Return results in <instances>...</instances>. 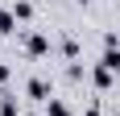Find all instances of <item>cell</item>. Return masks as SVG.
Segmentation results:
<instances>
[{
    "instance_id": "ba28073f",
    "label": "cell",
    "mask_w": 120,
    "mask_h": 116,
    "mask_svg": "<svg viewBox=\"0 0 120 116\" xmlns=\"http://www.w3.org/2000/svg\"><path fill=\"white\" fill-rule=\"evenodd\" d=\"M12 17H17V21H29V17H33V4H29V0H17V4H12Z\"/></svg>"
},
{
    "instance_id": "52a82bcc",
    "label": "cell",
    "mask_w": 120,
    "mask_h": 116,
    "mask_svg": "<svg viewBox=\"0 0 120 116\" xmlns=\"http://www.w3.org/2000/svg\"><path fill=\"white\" fill-rule=\"evenodd\" d=\"M0 33L8 37V33H17V17H12L8 8H0Z\"/></svg>"
},
{
    "instance_id": "8992f818",
    "label": "cell",
    "mask_w": 120,
    "mask_h": 116,
    "mask_svg": "<svg viewBox=\"0 0 120 116\" xmlns=\"http://www.w3.org/2000/svg\"><path fill=\"white\" fill-rule=\"evenodd\" d=\"M46 116H75V112L66 108V100H58V95H54V100L46 104Z\"/></svg>"
},
{
    "instance_id": "3957f363",
    "label": "cell",
    "mask_w": 120,
    "mask_h": 116,
    "mask_svg": "<svg viewBox=\"0 0 120 116\" xmlns=\"http://www.w3.org/2000/svg\"><path fill=\"white\" fill-rule=\"evenodd\" d=\"M91 83H95L99 91H112V83H116V75H112L108 66H99V62H95V66H91Z\"/></svg>"
},
{
    "instance_id": "9c48e42d",
    "label": "cell",
    "mask_w": 120,
    "mask_h": 116,
    "mask_svg": "<svg viewBox=\"0 0 120 116\" xmlns=\"http://www.w3.org/2000/svg\"><path fill=\"white\" fill-rule=\"evenodd\" d=\"M62 54L75 62V58H79V42H75V37H62Z\"/></svg>"
},
{
    "instance_id": "277c9868",
    "label": "cell",
    "mask_w": 120,
    "mask_h": 116,
    "mask_svg": "<svg viewBox=\"0 0 120 116\" xmlns=\"http://www.w3.org/2000/svg\"><path fill=\"white\" fill-rule=\"evenodd\" d=\"M99 66H108L112 75L120 79V46H104V58H99Z\"/></svg>"
},
{
    "instance_id": "7c38bea8",
    "label": "cell",
    "mask_w": 120,
    "mask_h": 116,
    "mask_svg": "<svg viewBox=\"0 0 120 116\" xmlns=\"http://www.w3.org/2000/svg\"><path fill=\"white\" fill-rule=\"evenodd\" d=\"M83 4H87V0H83Z\"/></svg>"
},
{
    "instance_id": "7a4b0ae2",
    "label": "cell",
    "mask_w": 120,
    "mask_h": 116,
    "mask_svg": "<svg viewBox=\"0 0 120 116\" xmlns=\"http://www.w3.org/2000/svg\"><path fill=\"white\" fill-rule=\"evenodd\" d=\"M25 54L29 58H46L50 54V37L46 33H25Z\"/></svg>"
},
{
    "instance_id": "6da1fadb",
    "label": "cell",
    "mask_w": 120,
    "mask_h": 116,
    "mask_svg": "<svg viewBox=\"0 0 120 116\" xmlns=\"http://www.w3.org/2000/svg\"><path fill=\"white\" fill-rule=\"evenodd\" d=\"M25 95L37 100V104H50V100H54V91H50V83L41 79V75H29V79H25Z\"/></svg>"
},
{
    "instance_id": "5b68a950",
    "label": "cell",
    "mask_w": 120,
    "mask_h": 116,
    "mask_svg": "<svg viewBox=\"0 0 120 116\" xmlns=\"http://www.w3.org/2000/svg\"><path fill=\"white\" fill-rule=\"evenodd\" d=\"M0 116H17V95L12 91H0Z\"/></svg>"
},
{
    "instance_id": "8fae6325",
    "label": "cell",
    "mask_w": 120,
    "mask_h": 116,
    "mask_svg": "<svg viewBox=\"0 0 120 116\" xmlns=\"http://www.w3.org/2000/svg\"><path fill=\"white\" fill-rule=\"evenodd\" d=\"M83 116H104V112H99V108H95V104H91V108H87V112H83Z\"/></svg>"
},
{
    "instance_id": "30bf717a",
    "label": "cell",
    "mask_w": 120,
    "mask_h": 116,
    "mask_svg": "<svg viewBox=\"0 0 120 116\" xmlns=\"http://www.w3.org/2000/svg\"><path fill=\"white\" fill-rule=\"evenodd\" d=\"M8 75H12V70H8V62H0V87L8 83Z\"/></svg>"
}]
</instances>
